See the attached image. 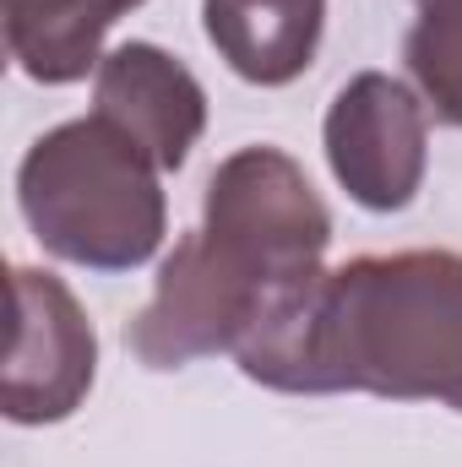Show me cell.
Listing matches in <instances>:
<instances>
[{"instance_id":"6da1fadb","label":"cell","mask_w":462,"mask_h":467,"mask_svg":"<svg viewBox=\"0 0 462 467\" xmlns=\"http://www.w3.org/2000/svg\"><path fill=\"white\" fill-rule=\"evenodd\" d=\"M239 369L272 391H370L462 413V255H359L283 283L245 343Z\"/></svg>"},{"instance_id":"7a4b0ae2","label":"cell","mask_w":462,"mask_h":467,"mask_svg":"<svg viewBox=\"0 0 462 467\" xmlns=\"http://www.w3.org/2000/svg\"><path fill=\"white\" fill-rule=\"evenodd\" d=\"M327 244L332 218L305 169L278 147H239L207 180L202 229L174 244L125 343L147 369L234 353L283 283L321 272Z\"/></svg>"},{"instance_id":"3957f363","label":"cell","mask_w":462,"mask_h":467,"mask_svg":"<svg viewBox=\"0 0 462 467\" xmlns=\"http://www.w3.org/2000/svg\"><path fill=\"white\" fill-rule=\"evenodd\" d=\"M16 202L49 255L93 272H131L163 244L158 169L99 115L33 141L16 169Z\"/></svg>"},{"instance_id":"277c9868","label":"cell","mask_w":462,"mask_h":467,"mask_svg":"<svg viewBox=\"0 0 462 467\" xmlns=\"http://www.w3.org/2000/svg\"><path fill=\"white\" fill-rule=\"evenodd\" d=\"M99 364L93 321L82 316L77 294L33 266H11V343L0 375V408L11 424H55L66 419Z\"/></svg>"},{"instance_id":"5b68a950","label":"cell","mask_w":462,"mask_h":467,"mask_svg":"<svg viewBox=\"0 0 462 467\" xmlns=\"http://www.w3.org/2000/svg\"><path fill=\"white\" fill-rule=\"evenodd\" d=\"M327 163L359 207H408L425 180V104L381 71L353 77L327 109Z\"/></svg>"},{"instance_id":"8992f818","label":"cell","mask_w":462,"mask_h":467,"mask_svg":"<svg viewBox=\"0 0 462 467\" xmlns=\"http://www.w3.org/2000/svg\"><path fill=\"white\" fill-rule=\"evenodd\" d=\"M93 115L115 125L120 136L163 174L180 169L207 125V93L202 82L163 55L158 44H120L99 66V88H93Z\"/></svg>"},{"instance_id":"52a82bcc","label":"cell","mask_w":462,"mask_h":467,"mask_svg":"<svg viewBox=\"0 0 462 467\" xmlns=\"http://www.w3.org/2000/svg\"><path fill=\"white\" fill-rule=\"evenodd\" d=\"M202 22L234 77L283 88L316 60L327 0H202Z\"/></svg>"},{"instance_id":"ba28073f","label":"cell","mask_w":462,"mask_h":467,"mask_svg":"<svg viewBox=\"0 0 462 467\" xmlns=\"http://www.w3.org/2000/svg\"><path fill=\"white\" fill-rule=\"evenodd\" d=\"M5 5V49L11 60L44 82H82L93 66H104V33L142 0H0Z\"/></svg>"},{"instance_id":"9c48e42d","label":"cell","mask_w":462,"mask_h":467,"mask_svg":"<svg viewBox=\"0 0 462 467\" xmlns=\"http://www.w3.org/2000/svg\"><path fill=\"white\" fill-rule=\"evenodd\" d=\"M403 60L425 93V104L436 109V119L462 125V0H441L425 5V16L414 22Z\"/></svg>"},{"instance_id":"30bf717a","label":"cell","mask_w":462,"mask_h":467,"mask_svg":"<svg viewBox=\"0 0 462 467\" xmlns=\"http://www.w3.org/2000/svg\"><path fill=\"white\" fill-rule=\"evenodd\" d=\"M419 5H441V0H419Z\"/></svg>"}]
</instances>
